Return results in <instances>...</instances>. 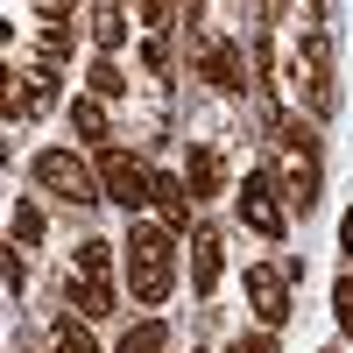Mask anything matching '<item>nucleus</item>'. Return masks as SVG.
Here are the masks:
<instances>
[{
  "instance_id": "1",
  "label": "nucleus",
  "mask_w": 353,
  "mask_h": 353,
  "mask_svg": "<svg viewBox=\"0 0 353 353\" xmlns=\"http://www.w3.org/2000/svg\"><path fill=\"white\" fill-rule=\"evenodd\" d=\"M128 283H134V304L170 297V283H176V233L170 226H134L128 233Z\"/></svg>"
},
{
  "instance_id": "2",
  "label": "nucleus",
  "mask_w": 353,
  "mask_h": 353,
  "mask_svg": "<svg viewBox=\"0 0 353 353\" xmlns=\"http://www.w3.org/2000/svg\"><path fill=\"white\" fill-rule=\"evenodd\" d=\"M36 184L50 198H64V205H92L99 198V170H85L78 149H43L36 156Z\"/></svg>"
},
{
  "instance_id": "3",
  "label": "nucleus",
  "mask_w": 353,
  "mask_h": 353,
  "mask_svg": "<svg viewBox=\"0 0 353 353\" xmlns=\"http://www.w3.org/2000/svg\"><path fill=\"white\" fill-rule=\"evenodd\" d=\"M99 184H106V198H121L128 212H141V205H149V184H156V170H141L128 149H99Z\"/></svg>"
},
{
  "instance_id": "4",
  "label": "nucleus",
  "mask_w": 353,
  "mask_h": 353,
  "mask_svg": "<svg viewBox=\"0 0 353 353\" xmlns=\"http://www.w3.org/2000/svg\"><path fill=\"white\" fill-rule=\"evenodd\" d=\"M241 219L261 233V241H283V198H276V176L269 170H248L241 176Z\"/></svg>"
},
{
  "instance_id": "5",
  "label": "nucleus",
  "mask_w": 353,
  "mask_h": 353,
  "mask_svg": "<svg viewBox=\"0 0 353 353\" xmlns=\"http://www.w3.org/2000/svg\"><path fill=\"white\" fill-rule=\"evenodd\" d=\"M57 106V64H28L14 85H8V121H36V113Z\"/></svg>"
},
{
  "instance_id": "6",
  "label": "nucleus",
  "mask_w": 353,
  "mask_h": 353,
  "mask_svg": "<svg viewBox=\"0 0 353 353\" xmlns=\"http://www.w3.org/2000/svg\"><path fill=\"white\" fill-rule=\"evenodd\" d=\"M248 304L261 325H283L290 318V276L283 269H248Z\"/></svg>"
},
{
  "instance_id": "7",
  "label": "nucleus",
  "mask_w": 353,
  "mask_h": 353,
  "mask_svg": "<svg viewBox=\"0 0 353 353\" xmlns=\"http://www.w3.org/2000/svg\"><path fill=\"white\" fill-rule=\"evenodd\" d=\"M198 71L212 78L219 92H241V85H248V57L233 43H198Z\"/></svg>"
},
{
  "instance_id": "8",
  "label": "nucleus",
  "mask_w": 353,
  "mask_h": 353,
  "mask_svg": "<svg viewBox=\"0 0 353 353\" xmlns=\"http://www.w3.org/2000/svg\"><path fill=\"white\" fill-rule=\"evenodd\" d=\"M149 205L163 212V226H170V233H191V184H184V176H163V170H156Z\"/></svg>"
},
{
  "instance_id": "9",
  "label": "nucleus",
  "mask_w": 353,
  "mask_h": 353,
  "mask_svg": "<svg viewBox=\"0 0 353 353\" xmlns=\"http://www.w3.org/2000/svg\"><path fill=\"white\" fill-rule=\"evenodd\" d=\"M212 283H219V226H191V290L205 297Z\"/></svg>"
},
{
  "instance_id": "10",
  "label": "nucleus",
  "mask_w": 353,
  "mask_h": 353,
  "mask_svg": "<svg viewBox=\"0 0 353 353\" xmlns=\"http://www.w3.org/2000/svg\"><path fill=\"white\" fill-rule=\"evenodd\" d=\"M71 304H78L85 318H106L121 297H113V283H106V276H71Z\"/></svg>"
},
{
  "instance_id": "11",
  "label": "nucleus",
  "mask_w": 353,
  "mask_h": 353,
  "mask_svg": "<svg viewBox=\"0 0 353 353\" xmlns=\"http://www.w3.org/2000/svg\"><path fill=\"white\" fill-rule=\"evenodd\" d=\"M85 21H92V43H99L106 57H113V50L128 43V14H121V8H92V14H85Z\"/></svg>"
},
{
  "instance_id": "12",
  "label": "nucleus",
  "mask_w": 353,
  "mask_h": 353,
  "mask_svg": "<svg viewBox=\"0 0 353 353\" xmlns=\"http://www.w3.org/2000/svg\"><path fill=\"white\" fill-rule=\"evenodd\" d=\"M184 184H191V198H212V191H219V156H212V149H191Z\"/></svg>"
},
{
  "instance_id": "13",
  "label": "nucleus",
  "mask_w": 353,
  "mask_h": 353,
  "mask_svg": "<svg viewBox=\"0 0 353 353\" xmlns=\"http://www.w3.org/2000/svg\"><path fill=\"white\" fill-rule=\"evenodd\" d=\"M170 346V325H156V318H141V325L121 332V353H163Z\"/></svg>"
},
{
  "instance_id": "14",
  "label": "nucleus",
  "mask_w": 353,
  "mask_h": 353,
  "mask_svg": "<svg viewBox=\"0 0 353 353\" xmlns=\"http://www.w3.org/2000/svg\"><path fill=\"white\" fill-rule=\"evenodd\" d=\"M71 128H78V141H99L106 134V106L85 92V99H71Z\"/></svg>"
},
{
  "instance_id": "15",
  "label": "nucleus",
  "mask_w": 353,
  "mask_h": 353,
  "mask_svg": "<svg viewBox=\"0 0 353 353\" xmlns=\"http://www.w3.org/2000/svg\"><path fill=\"white\" fill-rule=\"evenodd\" d=\"M8 241H14V248H36V241H43V212H36V205H14Z\"/></svg>"
},
{
  "instance_id": "16",
  "label": "nucleus",
  "mask_w": 353,
  "mask_h": 353,
  "mask_svg": "<svg viewBox=\"0 0 353 353\" xmlns=\"http://www.w3.org/2000/svg\"><path fill=\"white\" fill-rule=\"evenodd\" d=\"M85 78H92V99H121V92H128V78H121V64H113V57H99Z\"/></svg>"
},
{
  "instance_id": "17",
  "label": "nucleus",
  "mask_w": 353,
  "mask_h": 353,
  "mask_svg": "<svg viewBox=\"0 0 353 353\" xmlns=\"http://www.w3.org/2000/svg\"><path fill=\"white\" fill-rule=\"evenodd\" d=\"M50 339H57V353H99L92 339H85V325H78V318H57V325H50Z\"/></svg>"
},
{
  "instance_id": "18",
  "label": "nucleus",
  "mask_w": 353,
  "mask_h": 353,
  "mask_svg": "<svg viewBox=\"0 0 353 353\" xmlns=\"http://www.w3.org/2000/svg\"><path fill=\"white\" fill-rule=\"evenodd\" d=\"M113 269V241H85L78 248V276H106Z\"/></svg>"
},
{
  "instance_id": "19",
  "label": "nucleus",
  "mask_w": 353,
  "mask_h": 353,
  "mask_svg": "<svg viewBox=\"0 0 353 353\" xmlns=\"http://www.w3.org/2000/svg\"><path fill=\"white\" fill-rule=\"evenodd\" d=\"M332 304H339V325L353 332V276H339V290H332Z\"/></svg>"
},
{
  "instance_id": "20",
  "label": "nucleus",
  "mask_w": 353,
  "mask_h": 353,
  "mask_svg": "<svg viewBox=\"0 0 353 353\" xmlns=\"http://www.w3.org/2000/svg\"><path fill=\"white\" fill-rule=\"evenodd\" d=\"M141 21H149V28H156V36H163V28L176 21V8H163V0H149V8H141Z\"/></svg>"
},
{
  "instance_id": "21",
  "label": "nucleus",
  "mask_w": 353,
  "mask_h": 353,
  "mask_svg": "<svg viewBox=\"0 0 353 353\" xmlns=\"http://www.w3.org/2000/svg\"><path fill=\"white\" fill-rule=\"evenodd\" d=\"M233 353H276V339H269V332H254V339L241 332V346H233Z\"/></svg>"
},
{
  "instance_id": "22",
  "label": "nucleus",
  "mask_w": 353,
  "mask_h": 353,
  "mask_svg": "<svg viewBox=\"0 0 353 353\" xmlns=\"http://www.w3.org/2000/svg\"><path fill=\"white\" fill-rule=\"evenodd\" d=\"M339 241H346V254H353V212H346V219H339Z\"/></svg>"
},
{
  "instance_id": "23",
  "label": "nucleus",
  "mask_w": 353,
  "mask_h": 353,
  "mask_svg": "<svg viewBox=\"0 0 353 353\" xmlns=\"http://www.w3.org/2000/svg\"><path fill=\"white\" fill-rule=\"evenodd\" d=\"M14 353H28V346H14Z\"/></svg>"
}]
</instances>
